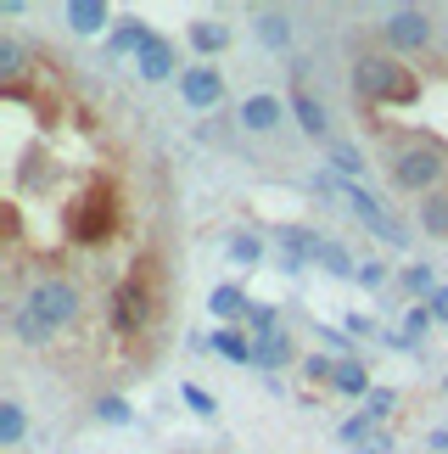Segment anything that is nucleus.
Here are the masks:
<instances>
[{"label": "nucleus", "instance_id": "obj_6", "mask_svg": "<svg viewBox=\"0 0 448 454\" xmlns=\"http://www.w3.org/2000/svg\"><path fill=\"white\" fill-rule=\"evenodd\" d=\"M180 96L191 101V107H219V101H224V74L213 62L185 67V74H180Z\"/></svg>", "mask_w": 448, "mask_h": 454}, {"label": "nucleus", "instance_id": "obj_29", "mask_svg": "<svg viewBox=\"0 0 448 454\" xmlns=\"http://www.w3.org/2000/svg\"><path fill=\"white\" fill-rule=\"evenodd\" d=\"M370 432H375V421H370V415H365V410H359V415H353V421H342V427H336V438H342V443H348V449H359V443H365V438H370Z\"/></svg>", "mask_w": 448, "mask_h": 454}, {"label": "nucleus", "instance_id": "obj_18", "mask_svg": "<svg viewBox=\"0 0 448 454\" xmlns=\"http://www.w3.org/2000/svg\"><path fill=\"white\" fill-rule=\"evenodd\" d=\"M331 174H342V180H365V157H359V146L348 141H331Z\"/></svg>", "mask_w": 448, "mask_h": 454}, {"label": "nucleus", "instance_id": "obj_15", "mask_svg": "<svg viewBox=\"0 0 448 454\" xmlns=\"http://www.w3.org/2000/svg\"><path fill=\"white\" fill-rule=\"evenodd\" d=\"M291 359V337L286 331H274V337H252V364H264V371H281Z\"/></svg>", "mask_w": 448, "mask_h": 454}, {"label": "nucleus", "instance_id": "obj_35", "mask_svg": "<svg viewBox=\"0 0 448 454\" xmlns=\"http://www.w3.org/2000/svg\"><path fill=\"white\" fill-rule=\"evenodd\" d=\"M180 393H185V404H191L197 415H213V398H208V393H202V387H191V381H185V387H180Z\"/></svg>", "mask_w": 448, "mask_h": 454}, {"label": "nucleus", "instance_id": "obj_32", "mask_svg": "<svg viewBox=\"0 0 448 454\" xmlns=\"http://www.w3.org/2000/svg\"><path fill=\"white\" fill-rule=\"evenodd\" d=\"M0 74H6V79H17V74H23V45H17L12 34L0 40Z\"/></svg>", "mask_w": 448, "mask_h": 454}, {"label": "nucleus", "instance_id": "obj_21", "mask_svg": "<svg viewBox=\"0 0 448 454\" xmlns=\"http://www.w3.org/2000/svg\"><path fill=\"white\" fill-rule=\"evenodd\" d=\"M90 415H96V421H107V427H135V410L124 404V398H96V404H90Z\"/></svg>", "mask_w": 448, "mask_h": 454}, {"label": "nucleus", "instance_id": "obj_39", "mask_svg": "<svg viewBox=\"0 0 448 454\" xmlns=\"http://www.w3.org/2000/svg\"><path fill=\"white\" fill-rule=\"evenodd\" d=\"M432 449H437V454H448V427H437V432H432Z\"/></svg>", "mask_w": 448, "mask_h": 454}, {"label": "nucleus", "instance_id": "obj_24", "mask_svg": "<svg viewBox=\"0 0 448 454\" xmlns=\"http://www.w3.org/2000/svg\"><path fill=\"white\" fill-rule=\"evenodd\" d=\"M23 432H28L23 404H17V398H6V404H0V443H23Z\"/></svg>", "mask_w": 448, "mask_h": 454}, {"label": "nucleus", "instance_id": "obj_8", "mask_svg": "<svg viewBox=\"0 0 448 454\" xmlns=\"http://www.w3.org/2000/svg\"><path fill=\"white\" fill-rule=\"evenodd\" d=\"M387 40L398 45V51H415V45L432 40V23H426V12H421V6H398V12L387 17Z\"/></svg>", "mask_w": 448, "mask_h": 454}, {"label": "nucleus", "instance_id": "obj_17", "mask_svg": "<svg viewBox=\"0 0 448 454\" xmlns=\"http://www.w3.org/2000/svg\"><path fill=\"white\" fill-rule=\"evenodd\" d=\"M320 270H325V275H336V281H359V264H353V253L342 247V241H325Z\"/></svg>", "mask_w": 448, "mask_h": 454}, {"label": "nucleus", "instance_id": "obj_28", "mask_svg": "<svg viewBox=\"0 0 448 454\" xmlns=\"http://www.w3.org/2000/svg\"><path fill=\"white\" fill-rule=\"evenodd\" d=\"M421 224H426V236H448V197H426Z\"/></svg>", "mask_w": 448, "mask_h": 454}, {"label": "nucleus", "instance_id": "obj_9", "mask_svg": "<svg viewBox=\"0 0 448 454\" xmlns=\"http://www.w3.org/2000/svg\"><path fill=\"white\" fill-rule=\"evenodd\" d=\"M135 74L158 84V79H168V74H185V67H180V51H174V45H168L163 34H158V40H151V45L141 51V57H135Z\"/></svg>", "mask_w": 448, "mask_h": 454}, {"label": "nucleus", "instance_id": "obj_37", "mask_svg": "<svg viewBox=\"0 0 448 454\" xmlns=\"http://www.w3.org/2000/svg\"><path fill=\"white\" fill-rule=\"evenodd\" d=\"M359 454H392V438H387V432H370V438L359 443Z\"/></svg>", "mask_w": 448, "mask_h": 454}, {"label": "nucleus", "instance_id": "obj_13", "mask_svg": "<svg viewBox=\"0 0 448 454\" xmlns=\"http://www.w3.org/2000/svg\"><path fill=\"white\" fill-rule=\"evenodd\" d=\"M208 309L219 314V325H236V320H247V292L241 286H213V298H208Z\"/></svg>", "mask_w": 448, "mask_h": 454}, {"label": "nucleus", "instance_id": "obj_23", "mask_svg": "<svg viewBox=\"0 0 448 454\" xmlns=\"http://www.w3.org/2000/svg\"><path fill=\"white\" fill-rule=\"evenodd\" d=\"M191 45L202 51V57H219V51L230 45V28H219V23H197V28H191Z\"/></svg>", "mask_w": 448, "mask_h": 454}, {"label": "nucleus", "instance_id": "obj_20", "mask_svg": "<svg viewBox=\"0 0 448 454\" xmlns=\"http://www.w3.org/2000/svg\"><path fill=\"white\" fill-rule=\"evenodd\" d=\"M258 40H264L269 51H286V45H291V23H286V12H264V17H258Z\"/></svg>", "mask_w": 448, "mask_h": 454}, {"label": "nucleus", "instance_id": "obj_34", "mask_svg": "<svg viewBox=\"0 0 448 454\" xmlns=\"http://www.w3.org/2000/svg\"><path fill=\"white\" fill-rule=\"evenodd\" d=\"M342 331H348L353 342H359V337H375V320H370V314H348V320H342Z\"/></svg>", "mask_w": 448, "mask_h": 454}, {"label": "nucleus", "instance_id": "obj_14", "mask_svg": "<svg viewBox=\"0 0 448 454\" xmlns=\"http://www.w3.org/2000/svg\"><path fill=\"white\" fill-rule=\"evenodd\" d=\"M291 113H297V124H303L308 135H331V113H325V101H314L308 90L291 96Z\"/></svg>", "mask_w": 448, "mask_h": 454}, {"label": "nucleus", "instance_id": "obj_2", "mask_svg": "<svg viewBox=\"0 0 448 454\" xmlns=\"http://www.w3.org/2000/svg\"><path fill=\"white\" fill-rule=\"evenodd\" d=\"M314 191H320V197H331V202H342V214L365 219L370 231L387 241V247H404V241H409V236H404V224L387 214V202L375 197V191L353 185V180H342V174H331V168H325V174H314Z\"/></svg>", "mask_w": 448, "mask_h": 454}, {"label": "nucleus", "instance_id": "obj_11", "mask_svg": "<svg viewBox=\"0 0 448 454\" xmlns=\"http://www.w3.org/2000/svg\"><path fill=\"white\" fill-rule=\"evenodd\" d=\"M208 348L219 359H230V364H252V337L241 325H219L213 337H208Z\"/></svg>", "mask_w": 448, "mask_h": 454}, {"label": "nucleus", "instance_id": "obj_33", "mask_svg": "<svg viewBox=\"0 0 448 454\" xmlns=\"http://www.w3.org/2000/svg\"><path fill=\"white\" fill-rule=\"evenodd\" d=\"M392 410H398V393H387V387H375L365 398V415H370V421H382V415H392Z\"/></svg>", "mask_w": 448, "mask_h": 454}, {"label": "nucleus", "instance_id": "obj_38", "mask_svg": "<svg viewBox=\"0 0 448 454\" xmlns=\"http://www.w3.org/2000/svg\"><path fill=\"white\" fill-rule=\"evenodd\" d=\"M382 275H387L382 264H359V286H382Z\"/></svg>", "mask_w": 448, "mask_h": 454}, {"label": "nucleus", "instance_id": "obj_4", "mask_svg": "<svg viewBox=\"0 0 448 454\" xmlns=\"http://www.w3.org/2000/svg\"><path fill=\"white\" fill-rule=\"evenodd\" d=\"M443 174H448V163H443L437 146H404L398 163H392V185L398 191H432Z\"/></svg>", "mask_w": 448, "mask_h": 454}, {"label": "nucleus", "instance_id": "obj_26", "mask_svg": "<svg viewBox=\"0 0 448 454\" xmlns=\"http://www.w3.org/2000/svg\"><path fill=\"white\" fill-rule=\"evenodd\" d=\"M224 253H230L236 264H258V258H264V241H258V236H247V231H236L230 241H224Z\"/></svg>", "mask_w": 448, "mask_h": 454}, {"label": "nucleus", "instance_id": "obj_19", "mask_svg": "<svg viewBox=\"0 0 448 454\" xmlns=\"http://www.w3.org/2000/svg\"><path fill=\"white\" fill-rule=\"evenodd\" d=\"M151 40H158V34H151L146 23H124V28L112 34V57H129V51H135V57H141V51H146Z\"/></svg>", "mask_w": 448, "mask_h": 454}, {"label": "nucleus", "instance_id": "obj_30", "mask_svg": "<svg viewBox=\"0 0 448 454\" xmlns=\"http://www.w3.org/2000/svg\"><path fill=\"white\" fill-rule=\"evenodd\" d=\"M314 337H320L325 348H331L336 359H353V354H348V342H353V337H348V331H342V325H314Z\"/></svg>", "mask_w": 448, "mask_h": 454}, {"label": "nucleus", "instance_id": "obj_5", "mask_svg": "<svg viewBox=\"0 0 448 454\" xmlns=\"http://www.w3.org/2000/svg\"><path fill=\"white\" fill-rule=\"evenodd\" d=\"M269 241L281 247V264H286L291 275H297V270L308 264V258H320V253H325V241H320L314 231H308V224H274Z\"/></svg>", "mask_w": 448, "mask_h": 454}, {"label": "nucleus", "instance_id": "obj_25", "mask_svg": "<svg viewBox=\"0 0 448 454\" xmlns=\"http://www.w3.org/2000/svg\"><path fill=\"white\" fill-rule=\"evenodd\" d=\"M398 286H404V298H432V292H437V281H432V270H426V264H409L398 275Z\"/></svg>", "mask_w": 448, "mask_h": 454}, {"label": "nucleus", "instance_id": "obj_7", "mask_svg": "<svg viewBox=\"0 0 448 454\" xmlns=\"http://www.w3.org/2000/svg\"><path fill=\"white\" fill-rule=\"evenodd\" d=\"M146 314H151V298H146V281H129L118 286V303H112V325L118 331H141L146 325Z\"/></svg>", "mask_w": 448, "mask_h": 454}, {"label": "nucleus", "instance_id": "obj_22", "mask_svg": "<svg viewBox=\"0 0 448 454\" xmlns=\"http://www.w3.org/2000/svg\"><path fill=\"white\" fill-rule=\"evenodd\" d=\"M281 331V309L274 303H252L247 309V337H274Z\"/></svg>", "mask_w": 448, "mask_h": 454}, {"label": "nucleus", "instance_id": "obj_1", "mask_svg": "<svg viewBox=\"0 0 448 454\" xmlns=\"http://www.w3.org/2000/svg\"><path fill=\"white\" fill-rule=\"evenodd\" d=\"M73 314H79V292L67 286V281H45V286H34L28 303L12 314V331H17V342L40 348V342L57 337V331L73 320Z\"/></svg>", "mask_w": 448, "mask_h": 454}, {"label": "nucleus", "instance_id": "obj_36", "mask_svg": "<svg viewBox=\"0 0 448 454\" xmlns=\"http://www.w3.org/2000/svg\"><path fill=\"white\" fill-rule=\"evenodd\" d=\"M426 309H432V320H437V325H448V286H437L432 298H426Z\"/></svg>", "mask_w": 448, "mask_h": 454}, {"label": "nucleus", "instance_id": "obj_31", "mask_svg": "<svg viewBox=\"0 0 448 454\" xmlns=\"http://www.w3.org/2000/svg\"><path fill=\"white\" fill-rule=\"evenodd\" d=\"M303 376H308V381H325V387H331V381H336V359H331V354H308Z\"/></svg>", "mask_w": 448, "mask_h": 454}, {"label": "nucleus", "instance_id": "obj_16", "mask_svg": "<svg viewBox=\"0 0 448 454\" xmlns=\"http://www.w3.org/2000/svg\"><path fill=\"white\" fill-rule=\"evenodd\" d=\"M67 28L73 34H101L107 28V6H101V0H73V6H67Z\"/></svg>", "mask_w": 448, "mask_h": 454}, {"label": "nucleus", "instance_id": "obj_27", "mask_svg": "<svg viewBox=\"0 0 448 454\" xmlns=\"http://www.w3.org/2000/svg\"><path fill=\"white\" fill-rule=\"evenodd\" d=\"M432 325H437V320H432V309H426V303H415V309L404 314V331H398V337H404L409 348H415V342H421V337H426Z\"/></svg>", "mask_w": 448, "mask_h": 454}, {"label": "nucleus", "instance_id": "obj_12", "mask_svg": "<svg viewBox=\"0 0 448 454\" xmlns=\"http://www.w3.org/2000/svg\"><path fill=\"white\" fill-rule=\"evenodd\" d=\"M331 393H348V398H370V371L359 359H336V381H331Z\"/></svg>", "mask_w": 448, "mask_h": 454}, {"label": "nucleus", "instance_id": "obj_3", "mask_svg": "<svg viewBox=\"0 0 448 454\" xmlns=\"http://www.w3.org/2000/svg\"><path fill=\"white\" fill-rule=\"evenodd\" d=\"M353 90L365 101H409V96H415V79H409L398 62H387V57H359Z\"/></svg>", "mask_w": 448, "mask_h": 454}, {"label": "nucleus", "instance_id": "obj_10", "mask_svg": "<svg viewBox=\"0 0 448 454\" xmlns=\"http://www.w3.org/2000/svg\"><path fill=\"white\" fill-rule=\"evenodd\" d=\"M281 96H269V90H258V96H247V101H241V124H247L252 135H264V129H274V124H281Z\"/></svg>", "mask_w": 448, "mask_h": 454}]
</instances>
